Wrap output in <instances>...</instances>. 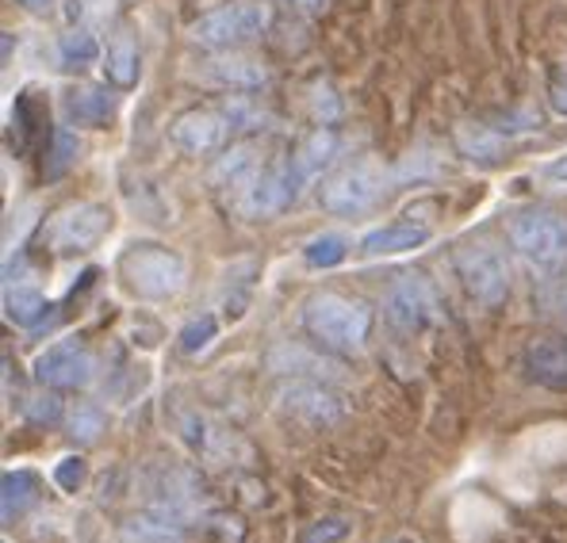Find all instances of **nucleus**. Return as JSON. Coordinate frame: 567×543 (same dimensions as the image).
Here are the masks:
<instances>
[{
    "mask_svg": "<svg viewBox=\"0 0 567 543\" xmlns=\"http://www.w3.org/2000/svg\"><path fill=\"white\" fill-rule=\"evenodd\" d=\"M303 330L330 353L353 356L372 333V306L338 291H315L303 303Z\"/></svg>",
    "mask_w": 567,
    "mask_h": 543,
    "instance_id": "1",
    "label": "nucleus"
},
{
    "mask_svg": "<svg viewBox=\"0 0 567 543\" xmlns=\"http://www.w3.org/2000/svg\"><path fill=\"white\" fill-rule=\"evenodd\" d=\"M299 188H303V180H299L291 157H284L277 165H257V169L249 173V177H241L227 196H230V207H235L238 219L261 222V219L280 215L288 203H296Z\"/></svg>",
    "mask_w": 567,
    "mask_h": 543,
    "instance_id": "2",
    "label": "nucleus"
},
{
    "mask_svg": "<svg viewBox=\"0 0 567 543\" xmlns=\"http://www.w3.org/2000/svg\"><path fill=\"white\" fill-rule=\"evenodd\" d=\"M120 275L138 299H173L185 291L188 264L169 246L142 241V246H131L120 257Z\"/></svg>",
    "mask_w": 567,
    "mask_h": 543,
    "instance_id": "3",
    "label": "nucleus"
},
{
    "mask_svg": "<svg viewBox=\"0 0 567 543\" xmlns=\"http://www.w3.org/2000/svg\"><path fill=\"white\" fill-rule=\"evenodd\" d=\"M511 246L537 272H564L567 269V219L556 211H518L506 222Z\"/></svg>",
    "mask_w": 567,
    "mask_h": 543,
    "instance_id": "4",
    "label": "nucleus"
},
{
    "mask_svg": "<svg viewBox=\"0 0 567 543\" xmlns=\"http://www.w3.org/2000/svg\"><path fill=\"white\" fill-rule=\"evenodd\" d=\"M272 23V8L265 0H235L192 23V39L207 50H235L261 39Z\"/></svg>",
    "mask_w": 567,
    "mask_h": 543,
    "instance_id": "5",
    "label": "nucleus"
},
{
    "mask_svg": "<svg viewBox=\"0 0 567 543\" xmlns=\"http://www.w3.org/2000/svg\"><path fill=\"white\" fill-rule=\"evenodd\" d=\"M456 275H461L464 291L483 306H503L511 299V269H506L503 253L487 241H468L453 253Z\"/></svg>",
    "mask_w": 567,
    "mask_h": 543,
    "instance_id": "6",
    "label": "nucleus"
},
{
    "mask_svg": "<svg viewBox=\"0 0 567 543\" xmlns=\"http://www.w3.org/2000/svg\"><path fill=\"white\" fill-rule=\"evenodd\" d=\"M277 409L307 429H330L346 417V403L322 379H288L277 390Z\"/></svg>",
    "mask_w": 567,
    "mask_h": 543,
    "instance_id": "7",
    "label": "nucleus"
},
{
    "mask_svg": "<svg viewBox=\"0 0 567 543\" xmlns=\"http://www.w3.org/2000/svg\"><path fill=\"white\" fill-rule=\"evenodd\" d=\"M107 230H112V211L104 203H70L50 219L47 246L58 257L89 253L93 246H100Z\"/></svg>",
    "mask_w": 567,
    "mask_h": 543,
    "instance_id": "8",
    "label": "nucleus"
},
{
    "mask_svg": "<svg viewBox=\"0 0 567 543\" xmlns=\"http://www.w3.org/2000/svg\"><path fill=\"white\" fill-rule=\"evenodd\" d=\"M383 314H388V322L395 325L399 333H422L441 317V306L430 283H425L422 275L406 272V275H399L388 288V295H383Z\"/></svg>",
    "mask_w": 567,
    "mask_h": 543,
    "instance_id": "9",
    "label": "nucleus"
},
{
    "mask_svg": "<svg viewBox=\"0 0 567 543\" xmlns=\"http://www.w3.org/2000/svg\"><path fill=\"white\" fill-rule=\"evenodd\" d=\"M35 379L54 390H81L96 379V356L81 341H58L35 356Z\"/></svg>",
    "mask_w": 567,
    "mask_h": 543,
    "instance_id": "10",
    "label": "nucleus"
},
{
    "mask_svg": "<svg viewBox=\"0 0 567 543\" xmlns=\"http://www.w3.org/2000/svg\"><path fill=\"white\" fill-rule=\"evenodd\" d=\"M383 180L372 165H349V169L333 173L330 180H322L319 199L330 215H361L380 199Z\"/></svg>",
    "mask_w": 567,
    "mask_h": 543,
    "instance_id": "11",
    "label": "nucleus"
},
{
    "mask_svg": "<svg viewBox=\"0 0 567 543\" xmlns=\"http://www.w3.org/2000/svg\"><path fill=\"white\" fill-rule=\"evenodd\" d=\"M169 135L188 157H204L212 149H219L223 138H227V115L212 112V107H188V112H181L173 119Z\"/></svg>",
    "mask_w": 567,
    "mask_h": 543,
    "instance_id": "12",
    "label": "nucleus"
},
{
    "mask_svg": "<svg viewBox=\"0 0 567 543\" xmlns=\"http://www.w3.org/2000/svg\"><path fill=\"white\" fill-rule=\"evenodd\" d=\"M430 222H414V219H399L388 222V227L372 230L369 238L361 241L364 257H395V253H411V249H422L430 241Z\"/></svg>",
    "mask_w": 567,
    "mask_h": 543,
    "instance_id": "13",
    "label": "nucleus"
},
{
    "mask_svg": "<svg viewBox=\"0 0 567 543\" xmlns=\"http://www.w3.org/2000/svg\"><path fill=\"white\" fill-rule=\"evenodd\" d=\"M181 437L207 463H223L227 456H235V437L204 414H181Z\"/></svg>",
    "mask_w": 567,
    "mask_h": 543,
    "instance_id": "14",
    "label": "nucleus"
},
{
    "mask_svg": "<svg viewBox=\"0 0 567 543\" xmlns=\"http://www.w3.org/2000/svg\"><path fill=\"white\" fill-rule=\"evenodd\" d=\"M47 127H50L47 104L31 88H23L12 104V146H16V154H23V149L47 142V135H50Z\"/></svg>",
    "mask_w": 567,
    "mask_h": 543,
    "instance_id": "15",
    "label": "nucleus"
},
{
    "mask_svg": "<svg viewBox=\"0 0 567 543\" xmlns=\"http://www.w3.org/2000/svg\"><path fill=\"white\" fill-rule=\"evenodd\" d=\"M525 372L548 390H567V341H533L525 348Z\"/></svg>",
    "mask_w": 567,
    "mask_h": 543,
    "instance_id": "16",
    "label": "nucleus"
},
{
    "mask_svg": "<svg viewBox=\"0 0 567 543\" xmlns=\"http://www.w3.org/2000/svg\"><path fill=\"white\" fill-rule=\"evenodd\" d=\"M204 81L212 85H223V88H241V92H254L269 81V70L254 58H238V54H227V58H215V62L204 65Z\"/></svg>",
    "mask_w": 567,
    "mask_h": 543,
    "instance_id": "17",
    "label": "nucleus"
},
{
    "mask_svg": "<svg viewBox=\"0 0 567 543\" xmlns=\"http://www.w3.org/2000/svg\"><path fill=\"white\" fill-rule=\"evenodd\" d=\"M65 112L81 127H104L115 119V96L100 85H73L65 92Z\"/></svg>",
    "mask_w": 567,
    "mask_h": 543,
    "instance_id": "18",
    "label": "nucleus"
},
{
    "mask_svg": "<svg viewBox=\"0 0 567 543\" xmlns=\"http://www.w3.org/2000/svg\"><path fill=\"white\" fill-rule=\"evenodd\" d=\"M453 142L461 149V157L480 165H498L506 157V138L498 130L483 127V123H456L453 127Z\"/></svg>",
    "mask_w": 567,
    "mask_h": 543,
    "instance_id": "19",
    "label": "nucleus"
},
{
    "mask_svg": "<svg viewBox=\"0 0 567 543\" xmlns=\"http://www.w3.org/2000/svg\"><path fill=\"white\" fill-rule=\"evenodd\" d=\"M123 536L127 543H185V521L162 509H146L123 524Z\"/></svg>",
    "mask_w": 567,
    "mask_h": 543,
    "instance_id": "20",
    "label": "nucleus"
},
{
    "mask_svg": "<svg viewBox=\"0 0 567 543\" xmlns=\"http://www.w3.org/2000/svg\"><path fill=\"white\" fill-rule=\"evenodd\" d=\"M142 70V54H138V39L131 35L127 28L115 31V39L107 43V58H104V73L115 88H131L138 81Z\"/></svg>",
    "mask_w": 567,
    "mask_h": 543,
    "instance_id": "21",
    "label": "nucleus"
},
{
    "mask_svg": "<svg viewBox=\"0 0 567 543\" xmlns=\"http://www.w3.org/2000/svg\"><path fill=\"white\" fill-rule=\"evenodd\" d=\"M333 154H338V135H333L330 127H315L311 135L299 142V149L291 154V165H296L299 180H315L322 169L333 161Z\"/></svg>",
    "mask_w": 567,
    "mask_h": 543,
    "instance_id": "22",
    "label": "nucleus"
},
{
    "mask_svg": "<svg viewBox=\"0 0 567 543\" xmlns=\"http://www.w3.org/2000/svg\"><path fill=\"white\" fill-rule=\"evenodd\" d=\"M35 501H39L35 471H23V467L20 471H4V479H0V513H4V524L23 516Z\"/></svg>",
    "mask_w": 567,
    "mask_h": 543,
    "instance_id": "23",
    "label": "nucleus"
},
{
    "mask_svg": "<svg viewBox=\"0 0 567 543\" xmlns=\"http://www.w3.org/2000/svg\"><path fill=\"white\" fill-rule=\"evenodd\" d=\"M47 295L35 288V283H8L4 291V314L8 322L23 325V330H31V325H39L47 317Z\"/></svg>",
    "mask_w": 567,
    "mask_h": 543,
    "instance_id": "24",
    "label": "nucleus"
},
{
    "mask_svg": "<svg viewBox=\"0 0 567 543\" xmlns=\"http://www.w3.org/2000/svg\"><path fill=\"white\" fill-rule=\"evenodd\" d=\"M261 149H257V142H235V146L227 149V154L215 161V169H212V184L215 188H223V191H230L241 177H249V173L261 165Z\"/></svg>",
    "mask_w": 567,
    "mask_h": 543,
    "instance_id": "25",
    "label": "nucleus"
},
{
    "mask_svg": "<svg viewBox=\"0 0 567 543\" xmlns=\"http://www.w3.org/2000/svg\"><path fill=\"white\" fill-rule=\"evenodd\" d=\"M349 257V241L341 233H315L311 241L303 246V261L311 269H333Z\"/></svg>",
    "mask_w": 567,
    "mask_h": 543,
    "instance_id": "26",
    "label": "nucleus"
},
{
    "mask_svg": "<svg viewBox=\"0 0 567 543\" xmlns=\"http://www.w3.org/2000/svg\"><path fill=\"white\" fill-rule=\"evenodd\" d=\"M219 337V317L215 314H196L185 322V330H181V353L185 356H199L212 348V341Z\"/></svg>",
    "mask_w": 567,
    "mask_h": 543,
    "instance_id": "27",
    "label": "nucleus"
},
{
    "mask_svg": "<svg viewBox=\"0 0 567 543\" xmlns=\"http://www.w3.org/2000/svg\"><path fill=\"white\" fill-rule=\"evenodd\" d=\"M73 161H78V138H73L70 130H54V135H50V154L43 165V177L47 180L65 177Z\"/></svg>",
    "mask_w": 567,
    "mask_h": 543,
    "instance_id": "28",
    "label": "nucleus"
},
{
    "mask_svg": "<svg viewBox=\"0 0 567 543\" xmlns=\"http://www.w3.org/2000/svg\"><path fill=\"white\" fill-rule=\"evenodd\" d=\"M62 414H65V406L54 387H43V390H35V395L23 398V417H28L31 425H58Z\"/></svg>",
    "mask_w": 567,
    "mask_h": 543,
    "instance_id": "29",
    "label": "nucleus"
},
{
    "mask_svg": "<svg viewBox=\"0 0 567 543\" xmlns=\"http://www.w3.org/2000/svg\"><path fill=\"white\" fill-rule=\"evenodd\" d=\"M533 303H537V311L545 314V317L567 322V280H560V275H553V280H540Z\"/></svg>",
    "mask_w": 567,
    "mask_h": 543,
    "instance_id": "30",
    "label": "nucleus"
},
{
    "mask_svg": "<svg viewBox=\"0 0 567 543\" xmlns=\"http://www.w3.org/2000/svg\"><path fill=\"white\" fill-rule=\"evenodd\" d=\"M100 432H104V409L93 403H78V409L70 414V437L81 445H93Z\"/></svg>",
    "mask_w": 567,
    "mask_h": 543,
    "instance_id": "31",
    "label": "nucleus"
},
{
    "mask_svg": "<svg viewBox=\"0 0 567 543\" xmlns=\"http://www.w3.org/2000/svg\"><path fill=\"white\" fill-rule=\"evenodd\" d=\"M349 536V521L346 516H319V521L303 524L296 543H341Z\"/></svg>",
    "mask_w": 567,
    "mask_h": 543,
    "instance_id": "32",
    "label": "nucleus"
},
{
    "mask_svg": "<svg viewBox=\"0 0 567 543\" xmlns=\"http://www.w3.org/2000/svg\"><path fill=\"white\" fill-rule=\"evenodd\" d=\"M62 58L70 65H93L96 58H100V43H96V35H89V31H65L62 35Z\"/></svg>",
    "mask_w": 567,
    "mask_h": 543,
    "instance_id": "33",
    "label": "nucleus"
},
{
    "mask_svg": "<svg viewBox=\"0 0 567 543\" xmlns=\"http://www.w3.org/2000/svg\"><path fill=\"white\" fill-rule=\"evenodd\" d=\"M311 115L319 127H333L341 119V100L327 81H315L311 85Z\"/></svg>",
    "mask_w": 567,
    "mask_h": 543,
    "instance_id": "34",
    "label": "nucleus"
},
{
    "mask_svg": "<svg viewBox=\"0 0 567 543\" xmlns=\"http://www.w3.org/2000/svg\"><path fill=\"white\" fill-rule=\"evenodd\" d=\"M85 474H89V463L81 456H65L62 463L54 467V482L65 490V494H78V487L85 482Z\"/></svg>",
    "mask_w": 567,
    "mask_h": 543,
    "instance_id": "35",
    "label": "nucleus"
},
{
    "mask_svg": "<svg viewBox=\"0 0 567 543\" xmlns=\"http://www.w3.org/2000/svg\"><path fill=\"white\" fill-rule=\"evenodd\" d=\"M548 104H553V112L567 115V65H560L548 81Z\"/></svg>",
    "mask_w": 567,
    "mask_h": 543,
    "instance_id": "36",
    "label": "nucleus"
},
{
    "mask_svg": "<svg viewBox=\"0 0 567 543\" xmlns=\"http://www.w3.org/2000/svg\"><path fill=\"white\" fill-rule=\"evenodd\" d=\"M545 180H553V184H560V188H567V154L545 165Z\"/></svg>",
    "mask_w": 567,
    "mask_h": 543,
    "instance_id": "37",
    "label": "nucleus"
},
{
    "mask_svg": "<svg viewBox=\"0 0 567 543\" xmlns=\"http://www.w3.org/2000/svg\"><path fill=\"white\" fill-rule=\"evenodd\" d=\"M20 4H23V8H31V12H43L50 0H20Z\"/></svg>",
    "mask_w": 567,
    "mask_h": 543,
    "instance_id": "38",
    "label": "nucleus"
},
{
    "mask_svg": "<svg viewBox=\"0 0 567 543\" xmlns=\"http://www.w3.org/2000/svg\"><path fill=\"white\" fill-rule=\"evenodd\" d=\"M391 543H414V540H391Z\"/></svg>",
    "mask_w": 567,
    "mask_h": 543,
    "instance_id": "39",
    "label": "nucleus"
}]
</instances>
